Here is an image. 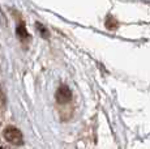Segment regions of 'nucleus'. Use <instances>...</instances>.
<instances>
[{"label": "nucleus", "mask_w": 150, "mask_h": 149, "mask_svg": "<svg viewBox=\"0 0 150 149\" xmlns=\"http://www.w3.org/2000/svg\"><path fill=\"white\" fill-rule=\"evenodd\" d=\"M3 135H4V139L13 145H21L24 143V136H22L21 131L16 127H12V126L5 128Z\"/></svg>", "instance_id": "nucleus-1"}, {"label": "nucleus", "mask_w": 150, "mask_h": 149, "mask_svg": "<svg viewBox=\"0 0 150 149\" xmlns=\"http://www.w3.org/2000/svg\"><path fill=\"white\" fill-rule=\"evenodd\" d=\"M71 99H72L71 89H69L67 85H62V87L56 90V101L59 102V104L64 105V104H68Z\"/></svg>", "instance_id": "nucleus-2"}, {"label": "nucleus", "mask_w": 150, "mask_h": 149, "mask_svg": "<svg viewBox=\"0 0 150 149\" xmlns=\"http://www.w3.org/2000/svg\"><path fill=\"white\" fill-rule=\"evenodd\" d=\"M17 34L20 35V38H21V39H26V38H28V35H29L28 31H26V29L24 28V25H22V24L20 25L18 28H17Z\"/></svg>", "instance_id": "nucleus-3"}]
</instances>
